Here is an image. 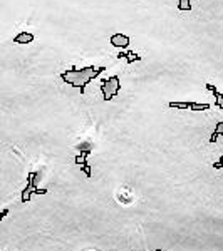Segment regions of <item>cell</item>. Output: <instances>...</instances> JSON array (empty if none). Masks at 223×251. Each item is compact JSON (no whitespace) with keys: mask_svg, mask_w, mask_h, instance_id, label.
<instances>
[{"mask_svg":"<svg viewBox=\"0 0 223 251\" xmlns=\"http://www.w3.org/2000/svg\"><path fill=\"white\" fill-rule=\"evenodd\" d=\"M104 72V67H82V69H69V71H64L61 74V79L64 80L69 86L79 89L81 94H84L86 91V86L91 82L92 79L99 77V74Z\"/></svg>","mask_w":223,"mask_h":251,"instance_id":"obj_1","label":"cell"},{"mask_svg":"<svg viewBox=\"0 0 223 251\" xmlns=\"http://www.w3.org/2000/svg\"><path fill=\"white\" fill-rule=\"evenodd\" d=\"M121 89V84H119V77L118 76H113L109 79H104L101 82V92H102V99L106 100H111L113 97H116V94Z\"/></svg>","mask_w":223,"mask_h":251,"instance_id":"obj_2","label":"cell"},{"mask_svg":"<svg viewBox=\"0 0 223 251\" xmlns=\"http://www.w3.org/2000/svg\"><path fill=\"white\" fill-rule=\"evenodd\" d=\"M111 44H113L114 47L126 49L129 45V37L124 36V34H114V36L111 37Z\"/></svg>","mask_w":223,"mask_h":251,"instance_id":"obj_3","label":"cell"},{"mask_svg":"<svg viewBox=\"0 0 223 251\" xmlns=\"http://www.w3.org/2000/svg\"><path fill=\"white\" fill-rule=\"evenodd\" d=\"M34 39H36V37H34V34L20 32V34H17V36L14 37V42H15V44H30Z\"/></svg>","mask_w":223,"mask_h":251,"instance_id":"obj_4","label":"cell"},{"mask_svg":"<svg viewBox=\"0 0 223 251\" xmlns=\"http://www.w3.org/2000/svg\"><path fill=\"white\" fill-rule=\"evenodd\" d=\"M118 59H126L128 64H131V62H136V60H141V56H134L133 52H121L118 54Z\"/></svg>","mask_w":223,"mask_h":251,"instance_id":"obj_5","label":"cell"},{"mask_svg":"<svg viewBox=\"0 0 223 251\" xmlns=\"http://www.w3.org/2000/svg\"><path fill=\"white\" fill-rule=\"evenodd\" d=\"M178 9L182 10H184V12H190L191 9H193V7H191V0H180L178 2Z\"/></svg>","mask_w":223,"mask_h":251,"instance_id":"obj_6","label":"cell"},{"mask_svg":"<svg viewBox=\"0 0 223 251\" xmlns=\"http://www.w3.org/2000/svg\"><path fill=\"white\" fill-rule=\"evenodd\" d=\"M190 109H193V111H206V109H210V104L190 102Z\"/></svg>","mask_w":223,"mask_h":251,"instance_id":"obj_7","label":"cell"},{"mask_svg":"<svg viewBox=\"0 0 223 251\" xmlns=\"http://www.w3.org/2000/svg\"><path fill=\"white\" fill-rule=\"evenodd\" d=\"M170 107H176V109H190V102H170Z\"/></svg>","mask_w":223,"mask_h":251,"instance_id":"obj_8","label":"cell"},{"mask_svg":"<svg viewBox=\"0 0 223 251\" xmlns=\"http://www.w3.org/2000/svg\"><path fill=\"white\" fill-rule=\"evenodd\" d=\"M81 168H82L84 174H86L87 177H91V176H92V174H91V166H81Z\"/></svg>","mask_w":223,"mask_h":251,"instance_id":"obj_9","label":"cell"}]
</instances>
